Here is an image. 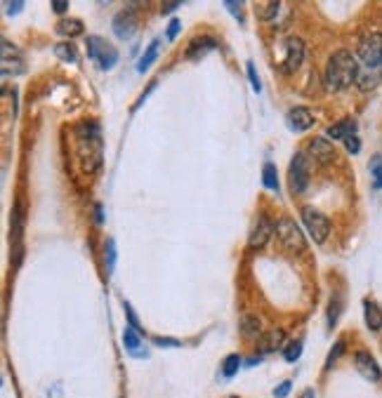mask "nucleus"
Returning <instances> with one entry per match:
<instances>
[{
  "label": "nucleus",
  "mask_w": 382,
  "mask_h": 398,
  "mask_svg": "<svg viewBox=\"0 0 382 398\" xmlns=\"http://www.w3.org/2000/svg\"><path fill=\"white\" fill-rule=\"evenodd\" d=\"M345 146H347V151H350V153H359V151H361V140H359L356 135H352V137H347V140H345Z\"/></svg>",
  "instance_id": "obj_35"
},
{
  "label": "nucleus",
  "mask_w": 382,
  "mask_h": 398,
  "mask_svg": "<svg viewBox=\"0 0 382 398\" xmlns=\"http://www.w3.org/2000/svg\"><path fill=\"white\" fill-rule=\"evenodd\" d=\"M258 15H260V19L262 21H269L276 17V12L281 10V3H258Z\"/></svg>",
  "instance_id": "obj_29"
},
{
  "label": "nucleus",
  "mask_w": 382,
  "mask_h": 398,
  "mask_svg": "<svg viewBox=\"0 0 382 398\" xmlns=\"http://www.w3.org/2000/svg\"><path fill=\"white\" fill-rule=\"evenodd\" d=\"M153 344H158V347H180V342H175V339H165V337H156L153 339Z\"/></svg>",
  "instance_id": "obj_41"
},
{
  "label": "nucleus",
  "mask_w": 382,
  "mask_h": 398,
  "mask_svg": "<svg viewBox=\"0 0 382 398\" xmlns=\"http://www.w3.org/2000/svg\"><path fill=\"white\" fill-rule=\"evenodd\" d=\"M262 323H260V319L258 316H250V314H246L241 319V334L246 339H255V337H262Z\"/></svg>",
  "instance_id": "obj_21"
},
{
  "label": "nucleus",
  "mask_w": 382,
  "mask_h": 398,
  "mask_svg": "<svg viewBox=\"0 0 382 398\" xmlns=\"http://www.w3.org/2000/svg\"><path fill=\"white\" fill-rule=\"evenodd\" d=\"M300 398H314V391H312V389H305V391H302V394H300Z\"/></svg>",
  "instance_id": "obj_43"
},
{
  "label": "nucleus",
  "mask_w": 382,
  "mask_h": 398,
  "mask_svg": "<svg viewBox=\"0 0 382 398\" xmlns=\"http://www.w3.org/2000/svg\"><path fill=\"white\" fill-rule=\"evenodd\" d=\"M3 8L10 17H15L17 12H21V10H24V3H21V0H15V3H3Z\"/></svg>",
  "instance_id": "obj_36"
},
{
  "label": "nucleus",
  "mask_w": 382,
  "mask_h": 398,
  "mask_svg": "<svg viewBox=\"0 0 382 398\" xmlns=\"http://www.w3.org/2000/svg\"><path fill=\"white\" fill-rule=\"evenodd\" d=\"M309 172H312L309 155L302 151L295 153L293 160H290V167H288V184H290V191L295 196L307 191V187H309Z\"/></svg>",
  "instance_id": "obj_3"
},
{
  "label": "nucleus",
  "mask_w": 382,
  "mask_h": 398,
  "mask_svg": "<svg viewBox=\"0 0 382 398\" xmlns=\"http://www.w3.org/2000/svg\"><path fill=\"white\" fill-rule=\"evenodd\" d=\"M302 354V339H298V342H290L286 349H283V359H286L288 363H295L300 359Z\"/></svg>",
  "instance_id": "obj_30"
},
{
  "label": "nucleus",
  "mask_w": 382,
  "mask_h": 398,
  "mask_svg": "<svg viewBox=\"0 0 382 398\" xmlns=\"http://www.w3.org/2000/svg\"><path fill=\"white\" fill-rule=\"evenodd\" d=\"M88 55L99 64L102 71H109V68L116 66V61H118L116 48H113L111 43H106L104 38H97V36L88 38Z\"/></svg>",
  "instance_id": "obj_6"
},
{
  "label": "nucleus",
  "mask_w": 382,
  "mask_h": 398,
  "mask_svg": "<svg viewBox=\"0 0 382 398\" xmlns=\"http://www.w3.org/2000/svg\"><path fill=\"white\" fill-rule=\"evenodd\" d=\"M227 8H229L231 10V12H233V17H236V19L238 21H243V3H233V0H229V3H227Z\"/></svg>",
  "instance_id": "obj_38"
},
{
  "label": "nucleus",
  "mask_w": 382,
  "mask_h": 398,
  "mask_svg": "<svg viewBox=\"0 0 382 398\" xmlns=\"http://www.w3.org/2000/svg\"><path fill=\"white\" fill-rule=\"evenodd\" d=\"M158 48H161V40H151V45L146 48L144 52V57H142L140 61H137V71L140 73H144L146 68H149L153 61H156V57H158Z\"/></svg>",
  "instance_id": "obj_22"
},
{
  "label": "nucleus",
  "mask_w": 382,
  "mask_h": 398,
  "mask_svg": "<svg viewBox=\"0 0 382 398\" xmlns=\"http://www.w3.org/2000/svg\"><path fill=\"white\" fill-rule=\"evenodd\" d=\"M52 12H55V15H64V12H68V3L55 0V3H52Z\"/></svg>",
  "instance_id": "obj_40"
},
{
  "label": "nucleus",
  "mask_w": 382,
  "mask_h": 398,
  "mask_svg": "<svg viewBox=\"0 0 382 398\" xmlns=\"http://www.w3.org/2000/svg\"><path fill=\"white\" fill-rule=\"evenodd\" d=\"M370 172H373L375 187L382 189V158H373V165H370Z\"/></svg>",
  "instance_id": "obj_32"
},
{
  "label": "nucleus",
  "mask_w": 382,
  "mask_h": 398,
  "mask_svg": "<svg viewBox=\"0 0 382 398\" xmlns=\"http://www.w3.org/2000/svg\"><path fill=\"white\" fill-rule=\"evenodd\" d=\"M180 28H182L180 19H173V21H170V24H168V31H165V33H168V40H175V38H178Z\"/></svg>",
  "instance_id": "obj_37"
},
{
  "label": "nucleus",
  "mask_w": 382,
  "mask_h": 398,
  "mask_svg": "<svg viewBox=\"0 0 382 398\" xmlns=\"http://www.w3.org/2000/svg\"><path fill=\"white\" fill-rule=\"evenodd\" d=\"M76 151L78 158H81V165L88 175H95L102 165V135L99 128H97L95 120H88V123H81L76 128Z\"/></svg>",
  "instance_id": "obj_2"
},
{
  "label": "nucleus",
  "mask_w": 382,
  "mask_h": 398,
  "mask_svg": "<svg viewBox=\"0 0 382 398\" xmlns=\"http://www.w3.org/2000/svg\"><path fill=\"white\" fill-rule=\"evenodd\" d=\"M262 184L269 191H278V172L274 163H265V167H262Z\"/></svg>",
  "instance_id": "obj_25"
},
{
  "label": "nucleus",
  "mask_w": 382,
  "mask_h": 398,
  "mask_svg": "<svg viewBox=\"0 0 382 398\" xmlns=\"http://www.w3.org/2000/svg\"><path fill=\"white\" fill-rule=\"evenodd\" d=\"M302 222H305V229L316 243H326L330 234V219L321 210H316V207H302Z\"/></svg>",
  "instance_id": "obj_5"
},
{
  "label": "nucleus",
  "mask_w": 382,
  "mask_h": 398,
  "mask_svg": "<svg viewBox=\"0 0 382 398\" xmlns=\"http://www.w3.org/2000/svg\"><path fill=\"white\" fill-rule=\"evenodd\" d=\"M276 238L288 252H302L307 247L302 229L295 222H290V219H278L276 222Z\"/></svg>",
  "instance_id": "obj_4"
},
{
  "label": "nucleus",
  "mask_w": 382,
  "mask_h": 398,
  "mask_svg": "<svg viewBox=\"0 0 382 398\" xmlns=\"http://www.w3.org/2000/svg\"><path fill=\"white\" fill-rule=\"evenodd\" d=\"M283 342H286V332H283V330H271V332H267V334H262V337H260V351H262V354H269V351L281 349Z\"/></svg>",
  "instance_id": "obj_18"
},
{
  "label": "nucleus",
  "mask_w": 382,
  "mask_h": 398,
  "mask_svg": "<svg viewBox=\"0 0 382 398\" xmlns=\"http://www.w3.org/2000/svg\"><path fill=\"white\" fill-rule=\"evenodd\" d=\"M102 217H104L102 215V205H97V224H102Z\"/></svg>",
  "instance_id": "obj_44"
},
{
  "label": "nucleus",
  "mask_w": 382,
  "mask_h": 398,
  "mask_svg": "<svg viewBox=\"0 0 382 398\" xmlns=\"http://www.w3.org/2000/svg\"><path fill=\"white\" fill-rule=\"evenodd\" d=\"M104 264H106V274H113L116 269V240L113 238H106L104 243Z\"/></svg>",
  "instance_id": "obj_27"
},
{
  "label": "nucleus",
  "mask_w": 382,
  "mask_h": 398,
  "mask_svg": "<svg viewBox=\"0 0 382 398\" xmlns=\"http://www.w3.org/2000/svg\"><path fill=\"white\" fill-rule=\"evenodd\" d=\"M276 234V222H271L267 215H262L258 222H255L253 231H250V247H265L271 240V236Z\"/></svg>",
  "instance_id": "obj_10"
},
{
  "label": "nucleus",
  "mask_w": 382,
  "mask_h": 398,
  "mask_svg": "<svg viewBox=\"0 0 382 398\" xmlns=\"http://www.w3.org/2000/svg\"><path fill=\"white\" fill-rule=\"evenodd\" d=\"M178 8H180V3H165V5H161V15H170Z\"/></svg>",
  "instance_id": "obj_42"
},
{
  "label": "nucleus",
  "mask_w": 382,
  "mask_h": 398,
  "mask_svg": "<svg viewBox=\"0 0 382 398\" xmlns=\"http://www.w3.org/2000/svg\"><path fill=\"white\" fill-rule=\"evenodd\" d=\"M246 68H248V78H250V85H253V90H255V92H262V80H260V76H258V71H255L253 61H248Z\"/></svg>",
  "instance_id": "obj_31"
},
{
  "label": "nucleus",
  "mask_w": 382,
  "mask_h": 398,
  "mask_svg": "<svg viewBox=\"0 0 382 398\" xmlns=\"http://www.w3.org/2000/svg\"><path fill=\"white\" fill-rule=\"evenodd\" d=\"M352 135H356V123L352 118H345V120H340V123H335V125H330V128H328L330 140H342V142H345L347 137H352Z\"/></svg>",
  "instance_id": "obj_19"
},
{
  "label": "nucleus",
  "mask_w": 382,
  "mask_h": 398,
  "mask_svg": "<svg viewBox=\"0 0 382 398\" xmlns=\"http://www.w3.org/2000/svg\"><path fill=\"white\" fill-rule=\"evenodd\" d=\"M354 366H356V370L361 372V377L370 379V382H380V379H382L380 366H378V363H375L373 356L366 354V351H356V356H354Z\"/></svg>",
  "instance_id": "obj_13"
},
{
  "label": "nucleus",
  "mask_w": 382,
  "mask_h": 398,
  "mask_svg": "<svg viewBox=\"0 0 382 398\" xmlns=\"http://www.w3.org/2000/svg\"><path fill=\"white\" fill-rule=\"evenodd\" d=\"M342 314V297L340 295H333L328 304V330H333L335 325H338V319Z\"/></svg>",
  "instance_id": "obj_26"
},
{
  "label": "nucleus",
  "mask_w": 382,
  "mask_h": 398,
  "mask_svg": "<svg viewBox=\"0 0 382 398\" xmlns=\"http://www.w3.org/2000/svg\"><path fill=\"white\" fill-rule=\"evenodd\" d=\"M238 368H241V356L238 354H231L222 361V375H225V377H233V375L238 372Z\"/></svg>",
  "instance_id": "obj_28"
},
{
  "label": "nucleus",
  "mask_w": 382,
  "mask_h": 398,
  "mask_svg": "<svg viewBox=\"0 0 382 398\" xmlns=\"http://www.w3.org/2000/svg\"><path fill=\"white\" fill-rule=\"evenodd\" d=\"M302 59H305V43H302V38L298 36L286 38V43H283V61H281L283 73H293L295 68H300Z\"/></svg>",
  "instance_id": "obj_8"
},
{
  "label": "nucleus",
  "mask_w": 382,
  "mask_h": 398,
  "mask_svg": "<svg viewBox=\"0 0 382 398\" xmlns=\"http://www.w3.org/2000/svg\"><path fill=\"white\" fill-rule=\"evenodd\" d=\"M123 344H125V349L130 351L133 356H146V349L142 347V334L135 330V328H125L123 330Z\"/></svg>",
  "instance_id": "obj_17"
},
{
  "label": "nucleus",
  "mask_w": 382,
  "mask_h": 398,
  "mask_svg": "<svg viewBox=\"0 0 382 398\" xmlns=\"http://www.w3.org/2000/svg\"><path fill=\"white\" fill-rule=\"evenodd\" d=\"M24 68H26L24 55L15 45H10V40L3 38V73L5 76H10V73L19 76V73H24Z\"/></svg>",
  "instance_id": "obj_9"
},
{
  "label": "nucleus",
  "mask_w": 382,
  "mask_h": 398,
  "mask_svg": "<svg viewBox=\"0 0 382 398\" xmlns=\"http://www.w3.org/2000/svg\"><path fill=\"white\" fill-rule=\"evenodd\" d=\"M290 386H293L290 382H283V384H278L276 389H274V396H276V398H286V396H288V391H290Z\"/></svg>",
  "instance_id": "obj_39"
},
{
  "label": "nucleus",
  "mask_w": 382,
  "mask_h": 398,
  "mask_svg": "<svg viewBox=\"0 0 382 398\" xmlns=\"http://www.w3.org/2000/svg\"><path fill=\"white\" fill-rule=\"evenodd\" d=\"M55 31L59 33V36H64V38H76V36H81V33L85 31V26H83L81 19H73V17H64V19L57 21Z\"/></svg>",
  "instance_id": "obj_16"
},
{
  "label": "nucleus",
  "mask_w": 382,
  "mask_h": 398,
  "mask_svg": "<svg viewBox=\"0 0 382 398\" xmlns=\"http://www.w3.org/2000/svg\"><path fill=\"white\" fill-rule=\"evenodd\" d=\"M55 55L59 57L61 61H68V64H76L78 61V50L73 43H57L55 45Z\"/></svg>",
  "instance_id": "obj_23"
},
{
  "label": "nucleus",
  "mask_w": 382,
  "mask_h": 398,
  "mask_svg": "<svg viewBox=\"0 0 382 398\" xmlns=\"http://www.w3.org/2000/svg\"><path fill=\"white\" fill-rule=\"evenodd\" d=\"M123 309H125V314H128V321H130V328H135L137 332H142V325H140V321H137V316H135V311L133 307H130L128 302H123Z\"/></svg>",
  "instance_id": "obj_34"
},
{
  "label": "nucleus",
  "mask_w": 382,
  "mask_h": 398,
  "mask_svg": "<svg viewBox=\"0 0 382 398\" xmlns=\"http://www.w3.org/2000/svg\"><path fill=\"white\" fill-rule=\"evenodd\" d=\"M215 48H218V43H215L213 38H196L189 48H187V57H189V59H198V57H203L208 50H215Z\"/></svg>",
  "instance_id": "obj_20"
},
{
  "label": "nucleus",
  "mask_w": 382,
  "mask_h": 398,
  "mask_svg": "<svg viewBox=\"0 0 382 398\" xmlns=\"http://www.w3.org/2000/svg\"><path fill=\"white\" fill-rule=\"evenodd\" d=\"M363 316H366L368 330H373V332L382 330V307L378 302H370V299H366V302H363Z\"/></svg>",
  "instance_id": "obj_15"
},
{
  "label": "nucleus",
  "mask_w": 382,
  "mask_h": 398,
  "mask_svg": "<svg viewBox=\"0 0 382 398\" xmlns=\"http://www.w3.org/2000/svg\"><path fill=\"white\" fill-rule=\"evenodd\" d=\"M286 123L293 132H305L309 128H314V113L307 106H293L286 113Z\"/></svg>",
  "instance_id": "obj_11"
},
{
  "label": "nucleus",
  "mask_w": 382,
  "mask_h": 398,
  "mask_svg": "<svg viewBox=\"0 0 382 398\" xmlns=\"http://www.w3.org/2000/svg\"><path fill=\"white\" fill-rule=\"evenodd\" d=\"M135 28H137V19L130 10H123V12H118L116 17H113V33H116L121 40L133 36Z\"/></svg>",
  "instance_id": "obj_14"
},
{
  "label": "nucleus",
  "mask_w": 382,
  "mask_h": 398,
  "mask_svg": "<svg viewBox=\"0 0 382 398\" xmlns=\"http://www.w3.org/2000/svg\"><path fill=\"white\" fill-rule=\"evenodd\" d=\"M307 155H309V158H314L316 163L326 165L335 158V149H333V144L326 140V137H314V140L307 144Z\"/></svg>",
  "instance_id": "obj_12"
},
{
  "label": "nucleus",
  "mask_w": 382,
  "mask_h": 398,
  "mask_svg": "<svg viewBox=\"0 0 382 398\" xmlns=\"http://www.w3.org/2000/svg\"><path fill=\"white\" fill-rule=\"evenodd\" d=\"M356 55L368 68L378 66L382 61V33H366L359 43Z\"/></svg>",
  "instance_id": "obj_7"
},
{
  "label": "nucleus",
  "mask_w": 382,
  "mask_h": 398,
  "mask_svg": "<svg viewBox=\"0 0 382 398\" xmlns=\"http://www.w3.org/2000/svg\"><path fill=\"white\" fill-rule=\"evenodd\" d=\"M380 78H382V73L378 71V68H373V71H361L359 73V88H361L363 92H368V90H373L375 85L380 83Z\"/></svg>",
  "instance_id": "obj_24"
},
{
  "label": "nucleus",
  "mask_w": 382,
  "mask_h": 398,
  "mask_svg": "<svg viewBox=\"0 0 382 398\" xmlns=\"http://www.w3.org/2000/svg\"><path fill=\"white\" fill-rule=\"evenodd\" d=\"M359 64L356 57L347 50H338L333 52V57L328 59L326 71H323V85L330 92H340L345 88H350L352 83L359 80Z\"/></svg>",
  "instance_id": "obj_1"
},
{
  "label": "nucleus",
  "mask_w": 382,
  "mask_h": 398,
  "mask_svg": "<svg viewBox=\"0 0 382 398\" xmlns=\"http://www.w3.org/2000/svg\"><path fill=\"white\" fill-rule=\"evenodd\" d=\"M342 351H345V342H335V347H333V351H330V356H328V361H326V370H328L330 366H333L335 361L340 359Z\"/></svg>",
  "instance_id": "obj_33"
}]
</instances>
